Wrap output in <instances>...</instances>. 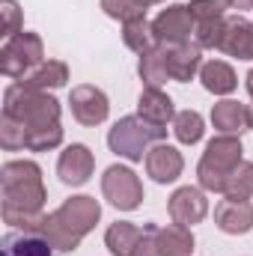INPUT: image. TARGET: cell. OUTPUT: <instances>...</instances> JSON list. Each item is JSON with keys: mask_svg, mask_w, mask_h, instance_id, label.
I'll return each mask as SVG.
<instances>
[{"mask_svg": "<svg viewBox=\"0 0 253 256\" xmlns=\"http://www.w3.org/2000/svg\"><path fill=\"white\" fill-rule=\"evenodd\" d=\"M45 63V45L39 33H18L12 39H6V45L0 48V72L6 78L21 80L24 74H30L36 66Z\"/></svg>", "mask_w": 253, "mask_h": 256, "instance_id": "cell-6", "label": "cell"}, {"mask_svg": "<svg viewBox=\"0 0 253 256\" xmlns=\"http://www.w3.org/2000/svg\"><path fill=\"white\" fill-rule=\"evenodd\" d=\"M202 131H206V122H202V116H200L196 110H182V114H176V120H173V134H176L179 143H185V146L200 143V140H202Z\"/></svg>", "mask_w": 253, "mask_h": 256, "instance_id": "cell-25", "label": "cell"}, {"mask_svg": "<svg viewBox=\"0 0 253 256\" xmlns=\"http://www.w3.org/2000/svg\"><path fill=\"white\" fill-rule=\"evenodd\" d=\"M3 114L24 122L27 128L60 122V102L45 90H30L24 84H9L3 92Z\"/></svg>", "mask_w": 253, "mask_h": 256, "instance_id": "cell-4", "label": "cell"}, {"mask_svg": "<svg viewBox=\"0 0 253 256\" xmlns=\"http://www.w3.org/2000/svg\"><path fill=\"white\" fill-rule=\"evenodd\" d=\"M220 51L236 60H253V21H244L242 15L226 18V33H224Z\"/></svg>", "mask_w": 253, "mask_h": 256, "instance_id": "cell-17", "label": "cell"}, {"mask_svg": "<svg viewBox=\"0 0 253 256\" xmlns=\"http://www.w3.org/2000/svg\"><path fill=\"white\" fill-rule=\"evenodd\" d=\"M131 256H161L158 226H155V224H146V226H143V238L137 242V248H134V254Z\"/></svg>", "mask_w": 253, "mask_h": 256, "instance_id": "cell-33", "label": "cell"}, {"mask_svg": "<svg viewBox=\"0 0 253 256\" xmlns=\"http://www.w3.org/2000/svg\"><path fill=\"white\" fill-rule=\"evenodd\" d=\"M137 116H143L146 122L152 126L167 128V122L176 120V108H173V98L164 92V90H155V86H143L140 98H137Z\"/></svg>", "mask_w": 253, "mask_h": 256, "instance_id": "cell-15", "label": "cell"}, {"mask_svg": "<svg viewBox=\"0 0 253 256\" xmlns=\"http://www.w3.org/2000/svg\"><path fill=\"white\" fill-rule=\"evenodd\" d=\"M0 146H3L6 152L24 149V146H27V126L3 114V120H0Z\"/></svg>", "mask_w": 253, "mask_h": 256, "instance_id": "cell-29", "label": "cell"}, {"mask_svg": "<svg viewBox=\"0 0 253 256\" xmlns=\"http://www.w3.org/2000/svg\"><path fill=\"white\" fill-rule=\"evenodd\" d=\"M242 140L238 134H218L208 140L202 158H200V167H196V179H200V188L208 194H224L226 191V179L230 173L242 164Z\"/></svg>", "mask_w": 253, "mask_h": 256, "instance_id": "cell-3", "label": "cell"}, {"mask_svg": "<svg viewBox=\"0 0 253 256\" xmlns=\"http://www.w3.org/2000/svg\"><path fill=\"white\" fill-rule=\"evenodd\" d=\"M248 128H253V104L248 108Z\"/></svg>", "mask_w": 253, "mask_h": 256, "instance_id": "cell-36", "label": "cell"}, {"mask_svg": "<svg viewBox=\"0 0 253 256\" xmlns=\"http://www.w3.org/2000/svg\"><path fill=\"white\" fill-rule=\"evenodd\" d=\"M226 3H230V9H238V12L242 9H253V0H226Z\"/></svg>", "mask_w": 253, "mask_h": 256, "instance_id": "cell-34", "label": "cell"}, {"mask_svg": "<svg viewBox=\"0 0 253 256\" xmlns=\"http://www.w3.org/2000/svg\"><path fill=\"white\" fill-rule=\"evenodd\" d=\"M102 194L120 212H134L143 202V185H140L137 173L131 167H122V164H114V167L104 170V176H102Z\"/></svg>", "mask_w": 253, "mask_h": 256, "instance_id": "cell-7", "label": "cell"}, {"mask_svg": "<svg viewBox=\"0 0 253 256\" xmlns=\"http://www.w3.org/2000/svg\"><path fill=\"white\" fill-rule=\"evenodd\" d=\"M185 170V158L176 146L170 143H155L149 152H146V173L158 182V185H170L182 176Z\"/></svg>", "mask_w": 253, "mask_h": 256, "instance_id": "cell-12", "label": "cell"}, {"mask_svg": "<svg viewBox=\"0 0 253 256\" xmlns=\"http://www.w3.org/2000/svg\"><path fill=\"white\" fill-rule=\"evenodd\" d=\"M98 220H102L98 200L86 196V194H78V196H68L51 214H45L36 232H42L60 254H72V250L80 248L84 236H90L96 230Z\"/></svg>", "mask_w": 253, "mask_h": 256, "instance_id": "cell-2", "label": "cell"}, {"mask_svg": "<svg viewBox=\"0 0 253 256\" xmlns=\"http://www.w3.org/2000/svg\"><path fill=\"white\" fill-rule=\"evenodd\" d=\"M3 224L15 230H39L45 218V182L36 161H6L0 170Z\"/></svg>", "mask_w": 253, "mask_h": 256, "instance_id": "cell-1", "label": "cell"}, {"mask_svg": "<svg viewBox=\"0 0 253 256\" xmlns=\"http://www.w3.org/2000/svg\"><path fill=\"white\" fill-rule=\"evenodd\" d=\"M68 80V66L63 60H45L42 66H36L30 74H24L18 84L30 86V90H57V86H66Z\"/></svg>", "mask_w": 253, "mask_h": 256, "instance_id": "cell-18", "label": "cell"}, {"mask_svg": "<svg viewBox=\"0 0 253 256\" xmlns=\"http://www.w3.org/2000/svg\"><path fill=\"white\" fill-rule=\"evenodd\" d=\"M158 244H161V256H190L194 254V232L179 224L158 226Z\"/></svg>", "mask_w": 253, "mask_h": 256, "instance_id": "cell-23", "label": "cell"}, {"mask_svg": "<svg viewBox=\"0 0 253 256\" xmlns=\"http://www.w3.org/2000/svg\"><path fill=\"white\" fill-rule=\"evenodd\" d=\"M122 42L126 48H131L134 54H146L152 51L158 42H155V33H152V24L146 18H134V21H126L122 24Z\"/></svg>", "mask_w": 253, "mask_h": 256, "instance_id": "cell-24", "label": "cell"}, {"mask_svg": "<svg viewBox=\"0 0 253 256\" xmlns=\"http://www.w3.org/2000/svg\"><path fill=\"white\" fill-rule=\"evenodd\" d=\"M102 9L108 18L114 21H134V18H146V6L140 0H102Z\"/></svg>", "mask_w": 253, "mask_h": 256, "instance_id": "cell-30", "label": "cell"}, {"mask_svg": "<svg viewBox=\"0 0 253 256\" xmlns=\"http://www.w3.org/2000/svg\"><path fill=\"white\" fill-rule=\"evenodd\" d=\"M0 12H3V36H6V39L18 36V33H21V24H24L21 6H18L15 0H0Z\"/></svg>", "mask_w": 253, "mask_h": 256, "instance_id": "cell-32", "label": "cell"}, {"mask_svg": "<svg viewBox=\"0 0 253 256\" xmlns=\"http://www.w3.org/2000/svg\"><path fill=\"white\" fill-rule=\"evenodd\" d=\"M140 3H143V6L149 9V6H155V3H164V0H140Z\"/></svg>", "mask_w": 253, "mask_h": 256, "instance_id": "cell-37", "label": "cell"}, {"mask_svg": "<svg viewBox=\"0 0 253 256\" xmlns=\"http://www.w3.org/2000/svg\"><path fill=\"white\" fill-rule=\"evenodd\" d=\"M140 238H143V226L128 224V220H116L104 232V248L114 256H131Z\"/></svg>", "mask_w": 253, "mask_h": 256, "instance_id": "cell-21", "label": "cell"}, {"mask_svg": "<svg viewBox=\"0 0 253 256\" xmlns=\"http://www.w3.org/2000/svg\"><path fill=\"white\" fill-rule=\"evenodd\" d=\"M167 128L152 126L143 116H122L108 131V146L126 161H143L152 143H164Z\"/></svg>", "mask_w": 253, "mask_h": 256, "instance_id": "cell-5", "label": "cell"}, {"mask_svg": "<svg viewBox=\"0 0 253 256\" xmlns=\"http://www.w3.org/2000/svg\"><path fill=\"white\" fill-rule=\"evenodd\" d=\"M167 212H170L173 224L190 230L194 224H200V220L208 214V200H206L202 188L185 185V188H176V191H173L170 202H167Z\"/></svg>", "mask_w": 253, "mask_h": 256, "instance_id": "cell-11", "label": "cell"}, {"mask_svg": "<svg viewBox=\"0 0 253 256\" xmlns=\"http://www.w3.org/2000/svg\"><path fill=\"white\" fill-rule=\"evenodd\" d=\"M164 48V60H167V72H170V80L176 84H188L200 74L202 68V54L196 45L190 42H179V45H161Z\"/></svg>", "mask_w": 253, "mask_h": 256, "instance_id": "cell-14", "label": "cell"}, {"mask_svg": "<svg viewBox=\"0 0 253 256\" xmlns=\"http://www.w3.org/2000/svg\"><path fill=\"white\" fill-rule=\"evenodd\" d=\"M226 6H230L226 0H190L188 3L194 21H214V18H224Z\"/></svg>", "mask_w": 253, "mask_h": 256, "instance_id": "cell-31", "label": "cell"}, {"mask_svg": "<svg viewBox=\"0 0 253 256\" xmlns=\"http://www.w3.org/2000/svg\"><path fill=\"white\" fill-rule=\"evenodd\" d=\"M54 244L36 230H18L3 236V256H54Z\"/></svg>", "mask_w": 253, "mask_h": 256, "instance_id": "cell-16", "label": "cell"}, {"mask_svg": "<svg viewBox=\"0 0 253 256\" xmlns=\"http://www.w3.org/2000/svg\"><path fill=\"white\" fill-rule=\"evenodd\" d=\"M226 196H242V200H248L253 196V161H242L232 173H230V179H226Z\"/></svg>", "mask_w": 253, "mask_h": 256, "instance_id": "cell-28", "label": "cell"}, {"mask_svg": "<svg viewBox=\"0 0 253 256\" xmlns=\"http://www.w3.org/2000/svg\"><path fill=\"white\" fill-rule=\"evenodd\" d=\"M63 143V126L54 122V126H39V128H27V146L30 152H48V149H57Z\"/></svg>", "mask_w": 253, "mask_h": 256, "instance_id": "cell-26", "label": "cell"}, {"mask_svg": "<svg viewBox=\"0 0 253 256\" xmlns=\"http://www.w3.org/2000/svg\"><path fill=\"white\" fill-rule=\"evenodd\" d=\"M92 170H96V158H92L90 146H84V143L66 146L60 152V158H57V176H60L63 185H72V188L86 185Z\"/></svg>", "mask_w": 253, "mask_h": 256, "instance_id": "cell-10", "label": "cell"}, {"mask_svg": "<svg viewBox=\"0 0 253 256\" xmlns=\"http://www.w3.org/2000/svg\"><path fill=\"white\" fill-rule=\"evenodd\" d=\"M137 72H140V80H143V86H155V90H161V86L170 80L167 60H164V48H161V45H155L152 51L140 54Z\"/></svg>", "mask_w": 253, "mask_h": 256, "instance_id": "cell-22", "label": "cell"}, {"mask_svg": "<svg viewBox=\"0 0 253 256\" xmlns=\"http://www.w3.org/2000/svg\"><path fill=\"white\" fill-rule=\"evenodd\" d=\"M244 86H248V92H250V98H253V68L248 72V78H244Z\"/></svg>", "mask_w": 253, "mask_h": 256, "instance_id": "cell-35", "label": "cell"}, {"mask_svg": "<svg viewBox=\"0 0 253 256\" xmlns=\"http://www.w3.org/2000/svg\"><path fill=\"white\" fill-rule=\"evenodd\" d=\"M214 224L226 236H244L253 230V206L242 196H226L214 208Z\"/></svg>", "mask_w": 253, "mask_h": 256, "instance_id": "cell-13", "label": "cell"}, {"mask_svg": "<svg viewBox=\"0 0 253 256\" xmlns=\"http://www.w3.org/2000/svg\"><path fill=\"white\" fill-rule=\"evenodd\" d=\"M68 104H72V116L80 126H102L110 114V102H108L104 90H98L92 84H78L68 92Z\"/></svg>", "mask_w": 253, "mask_h": 256, "instance_id": "cell-9", "label": "cell"}, {"mask_svg": "<svg viewBox=\"0 0 253 256\" xmlns=\"http://www.w3.org/2000/svg\"><path fill=\"white\" fill-rule=\"evenodd\" d=\"M224 33H226V18L196 21V30H194V45H196L200 51H202V48H218V51H220Z\"/></svg>", "mask_w": 253, "mask_h": 256, "instance_id": "cell-27", "label": "cell"}, {"mask_svg": "<svg viewBox=\"0 0 253 256\" xmlns=\"http://www.w3.org/2000/svg\"><path fill=\"white\" fill-rule=\"evenodd\" d=\"M200 80H202V86H206L208 92H214V96H230V92L238 86V78H236L232 66L224 63V60H208V63H202Z\"/></svg>", "mask_w": 253, "mask_h": 256, "instance_id": "cell-20", "label": "cell"}, {"mask_svg": "<svg viewBox=\"0 0 253 256\" xmlns=\"http://www.w3.org/2000/svg\"><path fill=\"white\" fill-rule=\"evenodd\" d=\"M196 30V21L190 15L188 3H173L167 6L155 21H152V33L158 45H179V42H190Z\"/></svg>", "mask_w": 253, "mask_h": 256, "instance_id": "cell-8", "label": "cell"}, {"mask_svg": "<svg viewBox=\"0 0 253 256\" xmlns=\"http://www.w3.org/2000/svg\"><path fill=\"white\" fill-rule=\"evenodd\" d=\"M212 126L220 134H242L248 128V108L242 102L224 98L212 108Z\"/></svg>", "mask_w": 253, "mask_h": 256, "instance_id": "cell-19", "label": "cell"}]
</instances>
